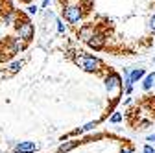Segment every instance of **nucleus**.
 <instances>
[{
  "label": "nucleus",
  "mask_w": 155,
  "mask_h": 153,
  "mask_svg": "<svg viewBox=\"0 0 155 153\" xmlns=\"http://www.w3.org/2000/svg\"><path fill=\"white\" fill-rule=\"evenodd\" d=\"M78 55H74L72 59H74V63L80 67L81 70H85V72H102V70H107V67H105V63L100 59V57H96V55H91V54H87V52H76Z\"/></svg>",
  "instance_id": "f257e3e1"
},
{
  "label": "nucleus",
  "mask_w": 155,
  "mask_h": 153,
  "mask_svg": "<svg viewBox=\"0 0 155 153\" xmlns=\"http://www.w3.org/2000/svg\"><path fill=\"white\" fill-rule=\"evenodd\" d=\"M13 26L18 33V39H22L26 44L33 39V33H35V28L31 24V21L24 15V13H15V21H13Z\"/></svg>",
  "instance_id": "f03ea898"
},
{
  "label": "nucleus",
  "mask_w": 155,
  "mask_h": 153,
  "mask_svg": "<svg viewBox=\"0 0 155 153\" xmlns=\"http://www.w3.org/2000/svg\"><path fill=\"white\" fill-rule=\"evenodd\" d=\"M61 15L68 24H78L83 18V11L78 4H65L61 9Z\"/></svg>",
  "instance_id": "7ed1b4c3"
},
{
  "label": "nucleus",
  "mask_w": 155,
  "mask_h": 153,
  "mask_svg": "<svg viewBox=\"0 0 155 153\" xmlns=\"http://www.w3.org/2000/svg\"><path fill=\"white\" fill-rule=\"evenodd\" d=\"M105 43H107V33L102 31V30H98V31H96L91 39L87 41L89 48H92V50H104V48H105Z\"/></svg>",
  "instance_id": "20e7f679"
},
{
  "label": "nucleus",
  "mask_w": 155,
  "mask_h": 153,
  "mask_svg": "<svg viewBox=\"0 0 155 153\" xmlns=\"http://www.w3.org/2000/svg\"><path fill=\"white\" fill-rule=\"evenodd\" d=\"M105 87L107 90H120L122 89V80H120V76L116 74V72H109L105 76Z\"/></svg>",
  "instance_id": "39448f33"
},
{
  "label": "nucleus",
  "mask_w": 155,
  "mask_h": 153,
  "mask_svg": "<svg viewBox=\"0 0 155 153\" xmlns=\"http://www.w3.org/2000/svg\"><path fill=\"white\" fill-rule=\"evenodd\" d=\"M100 28L98 26H96V24H85V26H81L80 28V31H78V39H80V41H83V43H87L89 39H91V37L96 33V31H98Z\"/></svg>",
  "instance_id": "423d86ee"
},
{
  "label": "nucleus",
  "mask_w": 155,
  "mask_h": 153,
  "mask_svg": "<svg viewBox=\"0 0 155 153\" xmlns=\"http://www.w3.org/2000/svg\"><path fill=\"white\" fill-rule=\"evenodd\" d=\"M15 153H35L39 149V146L35 142H18L15 144Z\"/></svg>",
  "instance_id": "0eeeda50"
},
{
  "label": "nucleus",
  "mask_w": 155,
  "mask_h": 153,
  "mask_svg": "<svg viewBox=\"0 0 155 153\" xmlns=\"http://www.w3.org/2000/svg\"><path fill=\"white\" fill-rule=\"evenodd\" d=\"M80 144H81V140H70V142H65V144H61L59 148H57V153H67V151L78 148Z\"/></svg>",
  "instance_id": "6e6552de"
},
{
  "label": "nucleus",
  "mask_w": 155,
  "mask_h": 153,
  "mask_svg": "<svg viewBox=\"0 0 155 153\" xmlns=\"http://www.w3.org/2000/svg\"><path fill=\"white\" fill-rule=\"evenodd\" d=\"M144 74H146V70H144V68H135V70L129 74V81H131V83H135V81L142 80V78H144Z\"/></svg>",
  "instance_id": "1a4fd4ad"
},
{
  "label": "nucleus",
  "mask_w": 155,
  "mask_h": 153,
  "mask_svg": "<svg viewBox=\"0 0 155 153\" xmlns=\"http://www.w3.org/2000/svg\"><path fill=\"white\" fill-rule=\"evenodd\" d=\"M153 85H155V72L148 74L146 78H144V81H142V89H144V90H150Z\"/></svg>",
  "instance_id": "9d476101"
},
{
  "label": "nucleus",
  "mask_w": 155,
  "mask_h": 153,
  "mask_svg": "<svg viewBox=\"0 0 155 153\" xmlns=\"http://www.w3.org/2000/svg\"><path fill=\"white\" fill-rule=\"evenodd\" d=\"M22 65H24V61H22V59H18V61L11 63V65H9V74H15V72H18V70L22 68Z\"/></svg>",
  "instance_id": "9b49d317"
},
{
  "label": "nucleus",
  "mask_w": 155,
  "mask_h": 153,
  "mask_svg": "<svg viewBox=\"0 0 155 153\" xmlns=\"http://www.w3.org/2000/svg\"><path fill=\"white\" fill-rule=\"evenodd\" d=\"M118 122H122V114L120 112H114L113 116H111V124H118Z\"/></svg>",
  "instance_id": "f8f14e48"
},
{
  "label": "nucleus",
  "mask_w": 155,
  "mask_h": 153,
  "mask_svg": "<svg viewBox=\"0 0 155 153\" xmlns=\"http://www.w3.org/2000/svg\"><path fill=\"white\" fill-rule=\"evenodd\" d=\"M148 28H150V30H151V31L155 33V15H153V17L150 18V22H148Z\"/></svg>",
  "instance_id": "ddd939ff"
},
{
  "label": "nucleus",
  "mask_w": 155,
  "mask_h": 153,
  "mask_svg": "<svg viewBox=\"0 0 155 153\" xmlns=\"http://www.w3.org/2000/svg\"><path fill=\"white\" fill-rule=\"evenodd\" d=\"M28 13H30V15H35V13H37V6L30 4V6H28Z\"/></svg>",
  "instance_id": "4468645a"
},
{
  "label": "nucleus",
  "mask_w": 155,
  "mask_h": 153,
  "mask_svg": "<svg viewBox=\"0 0 155 153\" xmlns=\"http://www.w3.org/2000/svg\"><path fill=\"white\" fill-rule=\"evenodd\" d=\"M120 153H135V151H133V148H131V146H124Z\"/></svg>",
  "instance_id": "2eb2a0df"
},
{
  "label": "nucleus",
  "mask_w": 155,
  "mask_h": 153,
  "mask_svg": "<svg viewBox=\"0 0 155 153\" xmlns=\"http://www.w3.org/2000/svg\"><path fill=\"white\" fill-rule=\"evenodd\" d=\"M142 153H155V149H153L151 146H144V149H142Z\"/></svg>",
  "instance_id": "dca6fc26"
},
{
  "label": "nucleus",
  "mask_w": 155,
  "mask_h": 153,
  "mask_svg": "<svg viewBox=\"0 0 155 153\" xmlns=\"http://www.w3.org/2000/svg\"><path fill=\"white\" fill-rule=\"evenodd\" d=\"M57 30H59V33H63V31H65V26H63V22H61V21H57Z\"/></svg>",
  "instance_id": "f3484780"
},
{
  "label": "nucleus",
  "mask_w": 155,
  "mask_h": 153,
  "mask_svg": "<svg viewBox=\"0 0 155 153\" xmlns=\"http://www.w3.org/2000/svg\"><path fill=\"white\" fill-rule=\"evenodd\" d=\"M148 142H153V144H155V133H153V135H150V137H148Z\"/></svg>",
  "instance_id": "a211bd4d"
},
{
  "label": "nucleus",
  "mask_w": 155,
  "mask_h": 153,
  "mask_svg": "<svg viewBox=\"0 0 155 153\" xmlns=\"http://www.w3.org/2000/svg\"><path fill=\"white\" fill-rule=\"evenodd\" d=\"M48 4H50V0H43V8H48Z\"/></svg>",
  "instance_id": "6ab92c4d"
},
{
  "label": "nucleus",
  "mask_w": 155,
  "mask_h": 153,
  "mask_svg": "<svg viewBox=\"0 0 155 153\" xmlns=\"http://www.w3.org/2000/svg\"><path fill=\"white\" fill-rule=\"evenodd\" d=\"M21 2H22V4H31L33 0H21Z\"/></svg>",
  "instance_id": "aec40b11"
}]
</instances>
